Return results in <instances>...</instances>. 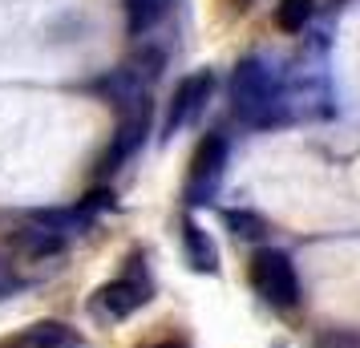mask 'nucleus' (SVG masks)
Listing matches in <instances>:
<instances>
[{
	"label": "nucleus",
	"mask_w": 360,
	"mask_h": 348,
	"mask_svg": "<svg viewBox=\"0 0 360 348\" xmlns=\"http://www.w3.org/2000/svg\"><path fill=\"white\" fill-rule=\"evenodd\" d=\"M231 114L239 117L251 130H276V126H288L292 114H288V85H283V73H279L267 57H239L235 69H231Z\"/></svg>",
	"instance_id": "nucleus-1"
},
{
	"label": "nucleus",
	"mask_w": 360,
	"mask_h": 348,
	"mask_svg": "<svg viewBox=\"0 0 360 348\" xmlns=\"http://www.w3.org/2000/svg\"><path fill=\"white\" fill-rule=\"evenodd\" d=\"M227 162H231V142L227 134H202V142L195 146V158H191V174H186V191L182 199L191 207H207V202L219 195L223 186V174H227Z\"/></svg>",
	"instance_id": "nucleus-2"
},
{
	"label": "nucleus",
	"mask_w": 360,
	"mask_h": 348,
	"mask_svg": "<svg viewBox=\"0 0 360 348\" xmlns=\"http://www.w3.org/2000/svg\"><path fill=\"white\" fill-rule=\"evenodd\" d=\"M251 288L271 308H295L300 304V276H295L292 255L279 247H259L251 255Z\"/></svg>",
	"instance_id": "nucleus-3"
},
{
	"label": "nucleus",
	"mask_w": 360,
	"mask_h": 348,
	"mask_svg": "<svg viewBox=\"0 0 360 348\" xmlns=\"http://www.w3.org/2000/svg\"><path fill=\"white\" fill-rule=\"evenodd\" d=\"M150 117H154L150 94L122 110V126H117L114 142L105 146V154H101V162H98V174H101V179H105V174H114V170H122V166L130 162L138 150H142V142H146V134H150Z\"/></svg>",
	"instance_id": "nucleus-4"
},
{
	"label": "nucleus",
	"mask_w": 360,
	"mask_h": 348,
	"mask_svg": "<svg viewBox=\"0 0 360 348\" xmlns=\"http://www.w3.org/2000/svg\"><path fill=\"white\" fill-rule=\"evenodd\" d=\"M214 94V73L211 69H195L191 77H182L170 94V105H166V122H162V138H174L179 130H186Z\"/></svg>",
	"instance_id": "nucleus-5"
},
{
	"label": "nucleus",
	"mask_w": 360,
	"mask_h": 348,
	"mask_svg": "<svg viewBox=\"0 0 360 348\" xmlns=\"http://www.w3.org/2000/svg\"><path fill=\"white\" fill-rule=\"evenodd\" d=\"M142 304H150V280L134 271V276H117V280L101 283L89 299V312L101 316V320H126Z\"/></svg>",
	"instance_id": "nucleus-6"
},
{
	"label": "nucleus",
	"mask_w": 360,
	"mask_h": 348,
	"mask_svg": "<svg viewBox=\"0 0 360 348\" xmlns=\"http://www.w3.org/2000/svg\"><path fill=\"white\" fill-rule=\"evenodd\" d=\"M0 348H82V336L69 328V324H57V320H37L25 332L0 340Z\"/></svg>",
	"instance_id": "nucleus-7"
},
{
	"label": "nucleus",
	"mask_w": 360,
	"mask_h": 348,
	"mask_svg": "<svg viewBox=\"0 0 360 348\" xmlns=\"http://www.w3.org/2000/svg\"><path fill=\"white\" fill-rule=\"evenodd\" d=\"M182 251H186V264L191 271H202V276H214L219 271V247L207 235V227H198L195 219H182Z\"/></svg>",
	"instance_id": "nucleus-8"
},
{
	"label": "nucleus",
	"mask_w": 360,
	"mask_h": 348,
	"mask_svg": "<svg viewBox=\"0 0 360 348\" xmlns=\"http://www.w3.org/2000/svg\"><path fill=\"white\" fill-rule=\"evenodd\" d=\"M174 0H126V33L146 37L150 29H158L170 13Z\"/></svg>",
	"instance_id": "nucleus-9"
},
{
	"label": "nucleus",
	"mask_w": 360,
	"mask_h": 348,
	"mask_svg": "<svg viewBox=\"0 0 360 348\" xmlns=\"http://www.w3.org/2000/svg\"><path fill=\"white\" fill-rule=\"evenodd\" d=\"M316 17V0H279L276 4V29L279 33H304Z\"/></svg>",
	"instance_id": "nucleus-10"
},
{
	"label": "nucleus",
	"mask_w": 360,
	"mask_h": 348,
	"mask_svg": "<svg viewBox=\"0 0 360 348\" xmlns=\"http://www.w3.org/2000/svg\"><path fill=\"white\" fill-rule=\"evenodd\" d=\"M223 223L231 227L235 239H259L267 231V219L255 215V211H223Z\"/></svg>",
	"instance_id": "nucleus-11"
},
{
	"label": "nucleus",
	"mask_w": 360,
	"mask_h": 348,
	"mask_svg": "<svg viewBox=\"0 0 360 348\" xmlns=\"http://www.w3.org/2000/svg\"><path fill=\"white\" fill-rule=\"evenodd\" d=\"M311 348H360V328L332 324V328H324L316 340H311Z\"/></svg>",
	"instance_id": "nucleus-12"
},
{
	"label": "nucleus",
	"mask_w": 360,
	"mask_h": 348,
	"mask_svg": "<svg viewBox=\"0 0 360 348\" xmlns=\"http://www.w3.org/2000/svg\"><path fill=\"white\" fill-rule=\"evenodd\" d=\"M17 288H20L17 271H13V267H8V264H0V299H4V296H13Z\"/></svg>",
	"instance_id": "nucleus-13"
},
{
	"label": "nucleus",
	"mask_w": 360,
	"mask_h": 348,
	"mask_svg": "<svg viewBox=\"0 0 360 348\" xmlns=\"http://www.w3.org/2000/svg\"><path fill=\"white\" fill-rule=\"evenodd\" d=\"M142 348H186L182 340H162V344H142Z\"/></svg>",
	"instance_id": "nucleus-14"
},
{
	"label": "nucleus",
	"mask_w": 360,
	"mask_h": 348,
	"mask_svg": "<svg viewBox=\"0 0 360 348\" xmlns=\"http://www.w3.org/2000/svg\"><path fill=\"white\" fill-rule=\"evenodd\" d=\"M231 4H235V8H239V13H243V8H251V0H231Z\"/></svg>",
	"instance_id": "nucleus-15"
},
{
	"label": "nucleus",
	"mask_w": 360,
	"mask_h": 348,
	"mask_svg": "<svg viewBox=\"0 0 360 348\" xmlns=\"http://www.w3.org/2000/svg\"><path fill=\"white\" fill-rule=\"evenodd\" d=\"M336 4H344V0H336Z\"/></svg>",
	"instance_id": "nucleus-16"
}]
</instances>
